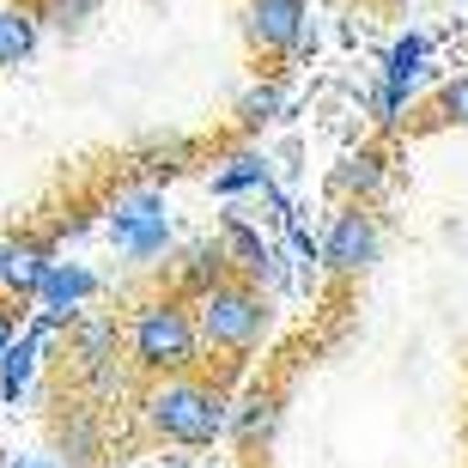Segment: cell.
<instances>
[{"instance_id":"13","label":"cell","mask_w":468,"mask_h":468,"mask_svg":"<svg viewBox=\"0 0 468 468\" xmlns=\"http://www.w3.org/2000/svg\"><path fill=\"white\" fill-rule=\"evenodd\" d=\"M383 189H389V165L378 146H359L335 165V195H347V207H371Z\"/></svg>"},{"instance_id":"26","label":"cell","mask_w":468,"mask_h":468,"mask_svg":"<svg viewBox=\"0 0 468 468\" xmlns=\"http://www.w3.org/2000/svg\"><path fill=\"white\" fill-rule=\"evenodd\" d=\"M383 6H401V0H383Z\"/></svg>"},{"instance_id":"22","label":"cell","mask_w":468,"mask_h":468,"mask_svg":"<svg viewBox=\"0 0 468 468\" xmlns=\"http://www.w3.org/2000/svg\"><path fill=\"white\" fill-rule=\"evenodd\" d=\"M432 116L451 122V128H468V73H456V80H444L432 91Z\"/></svg>"},{"instance_id":"14","label":"cell","mask_w":468,"mask_h":468,"mask_svg":"<svg viewBox=\"0 0 468 468\" xmlns=\"http://www.w3.org/2000/svg\"><path fill=\"white\" fill-rule=\"evenodd\" d=\"M219 280H231V261L226 250H219V238H195L176 250V292L183 298H201L207 286H219Z\"/></svg>"},{"instance_id":"20","label":"cell","mask_w":468,"mask_h":468,"mask_svg":"<svg viewBox=\"0 0 468 468\" xmlns=\"http://www.w3.org/2000/svg\"><path fill=\"white\" fill-rule=\"evenodd\" d=\"M98 6H104V0H37L43 37H61V43L86 37V31H91V18H98Z\"/></svg>"},{"instance_id":"2","label":"cell","mask_w":468,"mask_h":468,"mask_svg":"<svg viewBox=\"0 0 468 468\" xmlns=\"http://www.w3.org/2000/svg\"><path fill=\"white\" fill-rule=\"evenodd\" d=\"M122 347H128V365L146 371V378L195 371V365H201V329H195V311L183 304V298H146V304L128 316Z\"/></svg>"},{"instance_id":"1","label":"cell","mask_w":468,"mask_h":468,"mask_svg":"<svg viewBox=\"0 0 468 468\" xmlns=\"http://www.w3.org/2000/svg\"><path fill=\"white\" fill-rule=\"evenodd\" d=\"M226 414L231 396L219 383L195 378V371H176V378H153L146 396H140V426L165 444H183V451H207L226 438Z\"/></svg>"},{"instance_id":"16","label":"cell","mask_w":468,"mask_h":468,"mask_svg":"<svg viewBox=\"0 0 468 468\" xmlns=\"http://www.w3.org/2000/svg\"><path fill=\"white\" fill-rule=\"evenodd\" d=\"M37 365H43V347H37L31 335L18 329L13 341H6V353H0V408H18V401L31 396Z\"/></svg>"},{"instance_id":"19","label":"cell","mask_w":468,"mask_h":468,"mask_svg":"<svg viewBox=\"0 0 468 468\" xmlns=\"http://www.w3.org/2000/svg\"><path fill=\"white\" fill-rule=\"evenodd\" d=\"M426 55H432V37H426V31L396 37V43H389V55H383V80H389V86H401V91H414V80L426 73Z\"/></svg>"},{"instance_id":"9","label":"cell","mask_w":468,"mask_h":468,"mask_svg":"<svg viewBox=\"0 0 468 468\" xmlns=\"http://www.w3.org/2000/svg\"><path fill=\"white\" fill-rule=\"evenodd\" d=\"M68 359H73V378H91L98 365H110L116 359V347H122V323L116 316H104V311H80L68 323Z\"/></svg>"},{"instance_id":"21","label":"cell","mask_w":468,"mask_h":468,"mask_svg":"<svg viewBox=\"0 0 468 468\" xmlns=\"http://www.w3.org/2000/svg\"><path fill=\"white\" fill-rule=\"evenodd\" d=\"M189 171V140H165V146H140V176L134 183H153V189H165L171 176Z\"/></svg>"},{"instance_id":"24","label":"cell","mask_w":468,"mask_h":468,"mask_svg":"<svg viewBox=\"0 0 468 468\" xmlns=\"http://www.w3.org/2000/svg\"><path fill=\"white\" fill-rule=\"evenodd\" d=\"M13 335H18V304H13V298H0V353H6Z\"/></svg>"},{"instance_id":"3","label":"cell","mask_w":468,"mask_h":468,"mask_svg":"<svg viewBox=\"0 0 468 468\" xmlns=\"http://www.w3.org/2000/svg\"><path fill=\"white\" fill-rule=\"evenodd\" d=\"M104 238L116 243L122 261H134V268H153L176 250V226H171V201L165 189L153 183H128V189L110 195L104 207Z\"/></svg>"},{"instance_id":"6","label":"cell","mask_w":468,"mask_h":468,"mask_svg":"<svg viewBox=\"0 0 468 468\" xmlns=\"http://www.w3.org/2000/svg\"><path fill=\"white\" fill-rule=\"evenodd\" d=\"M316 256H323V268L341 274V280L365 274V268L383 256V219L371 207H341L329 219V231L316 238Z\"/></svg>"},{"instance_id":"15","label":"cell","mask_w":468,"mask_h":468,"mask_svg":"<svg viewBox=\"0 0 468 468\" xmlns=\"http://www.w3.org/2000/svg\"><path fill=\"white\" fill-rule=\"evenodd\" d=\"M43 43V18H37V0H6L0 6V68H25Z\"/></svg>"},{"instance_id":"10","label":"cell","mask_w":468,"mask_h":468,"mask_svg":"<svg viewBox=\"0 0 468 468\" xmlns=\"http://www.w3.org/2000/svg\"><path fill=\"white\" fill-rule=\"evenodd\" d=\"M280 414H286V401H280V389H250L243 401H231L226 414V438L238 444V451H261V444H274L280 432Z\"/></svg>"},{"instance_id":"5","label":"cell","mask_w":468,"mask_h":468,"mask_svg":"<svg viewBox=\"0 0 468 468\" xmlns=\"http://www.w3.org/2000/svg\"><path fill=\"white\" fill-rule=\"evenodd\" d=\"M238 31H243V43H250V55H261V61L304 55V37H311V0H243Z\"/></svg>"},{"instance_id":"11","label":"cell","mask_w":468,"mask_h":468,"mask_svg":"<svg viewBox=\"0 0 468 468\" xmlns=\"http://www.w3.org/2000/svg\"><path fill=\"white\" fill-rule=\"evenodd\" d=\"M98 451H104V420H98V408H86V401H73L68 414H55V456L73 468L98 463Z\"/></svg>"},{"instance_id":"18","label":"cell","mask_w":468,"mask_h":468,"mask_svg":"<svg viewBox=\"0 0 468 468\" xmlns=\"http://www.w3.org/2000/svg\"><path fill=\"white\" fill-rule=\"evenodd\" d=\"M219 250H226V261L238 268L243 280H250L261 261H268V238H261V231L250 226L243 213H226V219H219Z\"/></svg>"},{"instance_id":"12","label":"cell","mask_w":468,"mask_h":468,"mask_svg":"<svg viewBox=\"0 0 468 468\" xmlns=\"http://www.w3.org/2000/svg\"><path fill=\"white\" fill-rule=\"evenodd\" d=\"M261 183H274V171H268V153H261V146H231V153L207 171V189L219 195V201L256 195Z\"/></svg>"},{"instance_id":"23","label":"cell","mask_w":468,"mask_h":468,"mask_svg":"<svg viewBox=\"0 0 468 468\" xmlns=\"http://www.w3.org/2000/svg\"><path fill=\"white\" fill-rule=\"evenodd\" d=\"M401 104H408V91H401V86H389V80H383V86L371 91V122H378V128H389V122L401 116Z\"/></svg>"},{"instance_id":"17","label":"cell","mask_w":468,"mask_h":468,"mask_svg":"<svg viewBox=\"0 0 468 468\" xmlns=\"http://www.w3.org/2000/svg\"><path fill=\"white\" fill-rule=\"evenodd\" d=\"M286 110H292V91H286V80H256V86L238 98V128H243V134H261V128L286 122Z\"/></svg>"},{"instance_id":"8","label":"cell","mask_w":468,"mask_h":468,"mask_svg":"<svg viewBox=\"0 0 468 468\" xmlns=\"http://www.w3.org/2000/svg\"><path fill=\"white\" fill-rule=\"evenodd\" d=\"M49 261H55V243L43 231H6L0 238V298L31 304L37 280L49 274Z\"/></svg>"},{"instance_id":"7","label":"cell","mask_w":468,"mask_h":468,"mask_svg":"<svg viewBox=\"0 0 468 468\" xmlns=\"http://www.w3.org/2000/svg\"><path fill=\"white\" fill-rule=\"evenodd\" d=\"M98 292H104V280L91 274L86 261H61V256H55V261H49V274L37 280L31 311H37V316H49V323H61V329H68V323H73L80 311H86V304H91Z\"/></svg>"},{"instance_id":"25","label":"cell","mask_w":468,"mask_h":468,"mask_svg":"<svg viewBox=\"0 0 468 468\" xmlns=\"http://www.w3.org/2000/svg\"><path fill=\"white\" fill-rule=\"evenodd\" d=\"M6 468H61V463H43V456H13Z\"/></svg>"},{"instance_id":"4","label":"cell","mask_w":468,"mask_h":468,"mask_svg":"<svg viewBox=\"0 0 468 468\" xmlns=\"http://www.w3.org/2000/svg\"><path fill=\"white\" fill-rule=\"evenodd\" d=\"M195 311V329H201V347L213 353H250L261 347V335L274 323V298L256 292L250 280H219L189 304Z\"/></svg>"}]
</instances>
